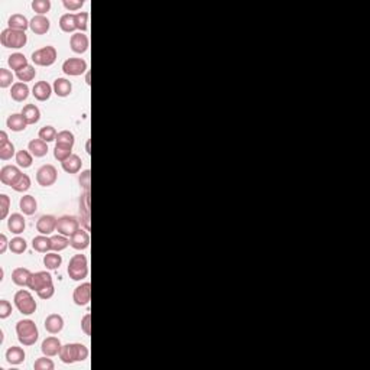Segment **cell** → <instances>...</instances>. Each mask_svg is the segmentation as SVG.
<instances>
[{"instance_id": "cell-1", "label": "cell", "mask_w": 370, "mask_h": 370, "mask_svg": "<svg viewBox=\"0 0 370 370\" xmlns=\"http://www.w3.org/2000/svg\"><path fill=\"white\" fill-rule=\"evenodd\" d=\"M59 359L65 365H73L76 362H84L88 359V348L81 343H68L61 347Z\"/></svg>"}, {"instance_id": "cell-2", "label": "cell", "mask_w": 370, "mask_h": 370, "mask_svg": "<svg viewBox=\"0 0 370 370\" xmlns=\"http://www.w3.org/2000/svg\"><path fill=\"white\" fill-rule=\"evenodd\" d=\"M16 334L18 340L24 345H33L39 339V331L36 324L32 319H22L16 324Z\"/></svg>"}, {"instance_id": "cell-3", "label": "cell", "mask_w": 370, "mask_h": 370, "mask_svg": "<svg viewBox=\"0 0 370 370\" xmlns=\"http://www.w3.org/2000/svg\"><path fill=\"white\" fill-rule=\"evenodd\" d=\"M0 42L4 48H13V50H19L24 48L27 42V36L25 32L22 30H15V29H4L0 33Z\"/></svg>"}, {"instance_id": "cell-4", "label": "cell", "mask_w": 370, "mask_h": 370, "mask_svg": "<svg viewBox=\"0 0 370 370\" xmlns=\"http://www.w3.org/2000/svg\"><path fill=\"white\" fill-rule=\"evenodd\" d=\"M68 275L73 281H82L88 276V261L84 255H74L68 264Z\"/></svg>"}, {"instance_id": "cell-5", "label": "cell", "mask_w": 370, "mask_h": 370, "mask_svg": "<svg viewBox=\"0 0 370 370\" xmlns=\"http://www.w3.org/2000/svg\"><path fill=\"white\" fill-rule=\"evenodd\" d=\"M13 301H15V305H16V308L19 310V313L21 314H24V316H30V314H35V311H36V301H35V298L32 296V293L26 290H21V291H18L15 293V298H13Z\"/></svg>"}, {"instance_id": "cell-6", "label": "cell", "mask_w": 370, "mask_h": 370, "mask_svg": "<svg viewBox=\"0 0 370 370\" xmlns=\"http://www.w3.org/2000/svg\"><path fill=\"white\" fill-rule=\"evenodd\" d=\"M56 56H58L56 50L51 45H47V47L32 53V61L38 67H51L56 61Z\"/></svg>"}, {"instance_id": "cell-7", "label": "cell", "mask_w": 370, "mask_h": 370, "mask_svg": "<svg viewBox=\"0 0 370 370\" xmlns=\"http://www.w3.org/2000/svg\"><path fill=\"white\" fill-rule=\"evenodd\" d=\"M79 229V220L74 215H62L56 220V232L62 236L71 238Z\"/></svg>"}, {"instance_id": "cell-8", "label": "cell", "mask_w": 370, "mask_h": 370, "mask_svg": "<svg viewBox=\"0 0 370 370\" xmlns=\"http://www.w3.org/2000/svg\"><path fill=\"white\" fill-rule=\"evenodd\" d=\"M88 65L87 61H84L82 58H68L64 61L62 64V71L64 74L70 76V77H79L82 76L87 71Z\"/></svg>"}, {"instance_id": "cell-9", "label": "cell", "mask_w": 370, "mask_h": 370, "mask_svg": "<svg viewBox=\"0 0 370 370\" xmlns=\"http://www.w3.org/2000/svg\"><path fill=\"white\" fill-rule=\"evenodd\" d=\"M58 178V171L53 165H42L38 171H36V181L41 186H51L56 183Z\"/></svg>"}, {"instance_id": "cell-10", "label": "cell", "mask_w": 370, "mask_h": 370, "mask_svg": "<svg viewBox=\"0 0 370 370\" xmlns=\"http://www.w3.org/2000/svg\"><path fill=\"white\" fill-rule=\"evenodd\" d=\"M48 285H53V276L50 272L47 270H42V272H32L30 278H29V282H27V288L32 290V291L38 292L41 291L42 288L48 287Z\"/></svg>"}, {"instance_id": "cell-11", "label": "cell", "mask_w": 370, "mask_h": 370, "mask_svg": "<svg viewBox=\"0 0 370 370\" xmlns=\"http://www.w3.org/2000/svg\"><path fill=\"white\" fill-rule=\"evenodd\" d=\"M73 301L79 307L88 305L90 301H91V284L90 282H84V284L79 285L74 290V292H73Z\"/></svg>"}, {"instance_id": "cell-12", "label": "cell", "mask_w": 370, "mask_h": 370, "mask_svg": "<svg viewBox=\"0 0 370 370\" xmlns=\"http://www.w3.org/2000/svg\"><path fill=\"white\" fill-rule=\"evenodd\" d=\"M56 217L53 214H45L41 215L39 220L36 221V230L44 235V236H50L56 230Z\"/></svg>"}, {"instance_id": "cell-13", "label": "cell", "mask_w": 370, "mask_h": 370, "mask_svg": "<svg viewBox=\"0 0 370 370\" xmlns=\"http://www.w3.org/2000/svg\"><path fill=\"white\" fill-rule=\"evenodd\" d=\"M70 47H71V51L76 53H84L88 47H90V41H88V36L82 32H76L71 35V39H70Z\"/></svg>"}, {"instance_id": "cell-14", "label": "cell", "mask_w": 370, "mask_h": 370, "mask_svg": "<svg viewBox=\"0 0 370 370\" xmlns=\"http://www.w3.org/2000/svg\"><path fill=\"white\" fill-rule=\"evenodd\" d=\"M22 175L21 169L13 165H6L0 169V181L7 186H12Z\"/></svg>"}, {"instance_id": "cell-15", "label": "cell", "mask_w": 370, "mask_h": 370, "mask_svg": "<svg viewBox=\"0 0 370 370\" xmlns=\"http://www.w3.org/2000/svg\"><path fill=\"white\" fill-rule=\"evenodd\" d=\"M70 246L76 250H84L90 246V235L88 230L79 229L71 238H70Z\"/></svg>"}, {"instance_id": "cell-16", "label": "cell", "mask_w": 370, "mask_h": 370, "mask_svg": "<svg viewBox=\"0 0 370 370\" xmlns=\"http://www.w3.org/2000/svg\"><path fill=\"white\" fill-rule=\"evenodd\" d=\"M53 90V88L51 87V84H48L47 81H38L32 88V96L38 102H47V100H50Z\"/></svg>"}, {"instance_id": "cell-17", "label": "cell", "mask_w": 370, "mask_h": 370, "mask_svg": "<svg viewBox=\"0 0 370 370\" xmlns=\"http://www.w3.org/2000/svg\"><path fill=\"white\" fill-rule=\"evenodd\" d=\"M29 27L30 30L35 33V35H45L50 27H51V22L47 16H41V15H36L30 19V24H29Z\"/></svg>"}, {"instance_id": "cell-18", "label": "cell", "mask_w": 370, "mask_h": 370, "mask_svg": "<svg viewBox=\"0 0 370 370\" xmlns=\"http://www.w3.org/2000/svg\"><path fill=\"white\" fill-rule=\"evenodd\" d=\"M61 347L62 344L59 342V339L56 337H47L44 342H42V345H41V350L44 353V356H48V357H53V356H58L59 351H61Z\"/></svg>"}, {"instance_id": "cell-19", "label": "cell", "mask_w": 370, "mask_h": 370, "mask_svg": "<svg viewBox=\"0 0 370 370\" xmlns=\"http://www.w3.org/2000/svg\"><path fill=\"white\" fill-rule=\"evenodd\" d=\"M25 227H26V223H25V217L19 212H15L9 217L7 220V229L10 233L13 235H21L25 232Z\"/></svg>"}, {"instance_id": "cell-20", "label": "cell", "mask_w": 370, "mask_h": 370, "mask_svg": "<svg viewBox=\"0 0 370 370\" xmlns=\"http://www.w3.org/2000/svg\"><path fill=\"white\" fill-rule=\"evenodd\" d=\"M25 357H26L25 350L22 347H18V345H12L6 351V360H7V363L13 365V366H18V365L24 363Z\"/></svg>"}, {"instance_id": "cell-21", "label": "cell", "mask_w": 370, "mask_h": 370, "mask_svg": "<svg viewBox=\"0 0 370 370\" xmlns=\"http://www.w3.org/2000/svg\"><path fill=\"white\" fill-rule=\"evenodd\" d=\"M44 325H45V330L50 334H58L64 328V318L61 317L59 314H50L48 317L45 318Z\"/></svg>"}, {"instance_id": "cell-22", "label": "cell", "mask_w": 370, "mask_h": 370, "mask_svg": "<svg viewBox=\"0 0 370 370\" xmlns=\"http://www.w3.org/2000/svg\"><path fill=\"white\" fill-rule=\"evenodd\" d=\"M6 125L7 128L12 131V132H24L26 129L27 123L22 113H15V114H10L6 120Z\"/></svg>"}, {"instance_id": "cell-23", "label": "cell", "mask_w": 370, "mask_h": 370, "mask_svg": "<svg viewBox=\"0 0 370 370\" xmlns=\"http://www.w3.org/2000/svg\"><path fill=\"white\" fill-rule=\"evenodd\" d=\"M27 151L35 157V158H44L48 154V143L44 142L42 139H32L27 145Z\"/></svg>"}, {"instance_id": "cell-24", "label": "cell", "mask_w": 370, "mask_h": 370, "mask_svg": "<svg viewBox=\"0 0 370 370\" xmlns=\"http://www.w3.org/2000/svg\"><path fill=\"white\" fill-rule=\"evenodd\" d=\"M29 87H27L25 82H15L13 85H12V88H10V97L15 100V102H18V103H21V102H25L27 97H29Z\"/></svg>"}, {"instance_id": "cell-25", "label": "cell", "mask_w": 370, "mask_h": 370, "mask_svg": "<svg viewBox=\"0 0 370 370\" xmlns=\"http://www.w3.org/2000/svg\"><path fill=\"white\" fill-rule=\"evenodd\" d=\"M53 88L58 97H68L73 91V84L67 79H56L53 81Z\"/></svg>"}, {"instance_id": "cell-26", "label": "cell", "mask_w": 370, "mask_h": 370, "mask_svg": "<svg viewBox=\"0 0 370 370\" xmlns=\"http://www.w3.org/2000/svg\"><path fill=\"white\" fill-rule=\"evenodd\" d=\"M32 247L35 252L38 253H48L50 250H53V241H51V238L48 236H36L32 240Z\"/></svg>"}, {"instance_id": "cell-27", "label": "cell", "mask_w": 370, "mask_h": 370, "mask_svg": "<svg viewBox=\"0 0 370 370\" xmlns=\"http://www.w3.org/2000/svg\"><path fill=\"white\" fill-rule=\"evenodd\" d=\"M59 27L65 33H74L77 30V21L74 13H64L59 18Z\"/></svg>"}, {"instance_id": "cell-28", "label": "cell", "mask_w": 370, "mask_h": 370, "mask_svg": "<svg viewBox=\"0 0 370 370\" xmlns=\"http://www.w3.org/2000/svg\"><path fill=\"white\" fill-rule=\"evenodd\" d=\"M61 165H62V169L67 174H79L81 171V166H82V160H81L79 155L73 154L70 158L65 159L64 162H61Z\"/></svg>"}, {"instance_id": "cell-29", "label": "cell", "mask_w": 370, "mask_h": 370, "mask_svg": "<svg viewBox=\"0 0 370 370\" xmlns=\"http://www.w3.org/2000/svg\"><path fill=\"white\" fill-rule=\"evenodd\" d=\"M19 209L25 215H33L38 210V203L33 195H24L19 201Z\"/></svg>"}, {"instance_id": "cell-30", "label": "cell", "mask_w": 370, "mask_h": 370, "mask_svg": "<svg viewBox=\"0 0 370 370\" xmlns=\"http://www.w3.org/2000/svg\"><path fill=\"white\" fill-rule=\"evenodd\" d=\"M30 275H32V272L29 269H26V267H16L12 272V281L18 287H27Z\"/></svg>"}, {"instance_id": "cell-31", "label": "cell", "mask_w": 370, "mask_h": 370, "mask_svg": "<svg viewBox=\"0 0 370 370\" xmlns=\"http://www.w3.org/2000/svg\"><path fill=\"white\" fill-rule=\"evenodd\" d=\"M29 21L26 19V16H24V15H21V13H15V15H12L10 18H9V21H7V25L10 29H15V30H22V32H25L27 27H29Z\"/></svg>"}, {"instance_id": "cell-32", "label": "cell", "mask_w": 370, "mask_h": 370, "mask_svg": "<svg viewBox=\"0 0 370 370\" xmlns=\"http://www.w3.org/2000/svg\"><path fill=\"white\" fill-rule=\"evenodd\" d=\"M22 114H24L27 125H35L41 119V111L35 105H26L22 108Z\"/></svg>"}, {"instance_id": "cell-33", "label": "cell", "mask_w": 370, "mask_h": 370, "mask_svg": "<svg viewBox=\"0 0 370 370\" xmlns=\"http://www.w3.org/2000/svg\"><path fill=\"white\" fill-rule=\"evenodd\" d=\"M42 262H44V266H45L47 269L55 270V269H58V267L61 266V264H62V256L58 255V252H48V253H45Z\"/></svg>"}, {"instance_id": "cell-34", "label": "cell", "mask_w": 370, "mask_h": 370, "mask_svg": "<svg viewBox=\"0 0 370 370\" xmlns=\"http://www.w3.org/2000/svg\"><path fill=\"white\" fill-rule=\"evenodd\" d=\"M7 64H9V67H10L12 70L19 71V70H22L24 67H26L27 65V58L24 55V53H15L9 56Z\"/></svg>"}, {"instance_id": "cell-35", "label": "cell", "mask_w": 370, "mask_h": 370, "mask_svg": "<svg viewBox=\"0 0 370 370\" xmlns=\"http://www.w3.org/2000/svg\"><path fill=\"white\" fill-rule=\"evenodd\" d=\"M76 143V136L74 133L70 132V131H61L56 134V140H55V145H62V146H70L73 148Z\"/></svg>"}, {"instance_id": "cell-36", "label": "cell", "mask_w": 370, "mask_h": 370, "mask_svg": "<svg viewBox=\"0 0 370 370\" xmlns=\"http://www.w3.org/2000/svg\"><path fill=\"white\" fill-rule=\"evenodd\" d=\"M9 249H10V252L15 253V255H22V253L27 249L26 240L24 238H19V236H18V238H13L9 241Z\"/></svg>"}, {"instance_id": "cell-37", "label": "cell", "mask_w": 370, "mask_h": 370, "mask_svg": "<svg viewBox=\"0 0 370 370\" xmlns=\"http://www.w3.org/2000/svg\"><path fill=\"white\" fill-rule=\"evenodd\" d=\"M16 162L21 168L26 169V168H30L32 166V162H33V155L29 152V151H18L16 152Z\"/></svg>"}, {"instance_id": "cell-38", "label": "cell", "mask_w": 370, "mask_h": 370, "mask_svg": "<svg viewBox=\"0 0 370 370\" xmlns=\"http://www.w3.org/2000/svg\"><path fill=\"white\" fill-rule=\"evenodd\" d=\"M35 76H36V70H35L30 64H27L26 67H24L22 70L16 71V77H18V79H19L21 82H25V84H26L27 81H32V79H35Z\"/></svg>"}, {"instance_id": "cell-39", "label": "cell", "mask_w": 370, "mask_h": 370, "mask_svg": "<svg viewBox=\"0 0 370 370\" xmlns=\"http://www.w3.org/2000/svg\"><path fill=\"white\" fill-rule=\"evenodd\" d=\"M51 241H53V252H62L65 250L68 246H70V238L67 236H62V235H56V236H53L51 238Z\"/></svg>"}, {"instance_id": "cell-40", "label": "cell", "mask_w": 370, "mask_h": 370, "mask_svg": "<svg viewBox=\"0 0 370 370\" xmlns=\"http://www.w3.org/2000/svg\"><path fill=\"white\" fill-rule=\"evenodd\" d=\"M73 155V148L70 146H62V145H55L53 148V157L58 159L59 162H64Z\"/></svg>"}, {"instance_id": "cell-41", "label": "cell", "mask_w": 370, "mask_h": 370, "mask_svg": "<svg viewBox=\"0 0 370 370\" xmlns=\"http://www.w3.org/2000/svg\"><path fill=\"white\" fill-rule=\"evenodd\" d=\"M10 188L15 189L16 192H26L27 189L30 188V178H29V175H27V174H22V175L18 178V181L12 185Z\"/></svg>"}, {"instance_id": "cell-42", "label": "cell", "mask_w": 370, "mask_h": 370, "mask_svg": "<svg viewBox=\"0 0 370 370\" xmlns=\"http://www.w3.org/2000/svg\"><path fill=\"white\" fill-rule=\"evenodd\" d=\"M32 9L38 15L45 16V13H48L51 10V1L50 0H33L32 1Z\"/></svg>"}, {"instance_id": "cell-43", "label": "cell", "mask_w": 370, "mask_h": 370, "mask_svg": "<svg viewBox=\"0 0 370 370\" xmlns=\"http://www.w3.org/2000/svg\"><path fill=\"white\" fill-rule=\"evenodd\" d=\"M56 134H58V133H56L53 126H44V128L39 131V133H38L39 139H42V140L47 142V143L56 140Z\"/></svg>"}, {"instance_id": "cell-44", "label": "cell", "mask_w": 370, "mask_h": 370, "mask_svg": "<svg viewBox=\"0 0 370 370\" xmlns=\"http://www.w3.org/2000/svg\"><path fill=\"white\" fill-rule=\"evenodd\" d=\"M33 369L35 370H53L55 369V363L51 359H48V356L39 357L36 359V362L33 363Z\"/></svg>"}, {"instance_id": "cell-45", "label": "cell", "mask_w": 370, "mask_h": 370, "mask_svg": "<svg viewBox=\"0 0 370 370\" xmlns=\"http://www.w3.org/2000/svg\"><path fill=\"white\" fill-rule=\"evenodd\" d=\"M12 82H13V74L6 68H0V87L7 88V87L13 85Z\"/></svg>"}, {"instance_id": "cell-46", "label": "cell", "mask_w": 370, "mask_h": 370, "mask_svg": "<svg viewBox=\"0 0 370 370\" xmlns=\"http://www.w3.org/2000/svg\"><path fill=\"white\" fill-rule=\"evenodd\" d=\"M13 155H15V145L12 142L0 146V159L1 160H9V159H12Z\"/></svg>"}, {"instance_id": "cell-47", "label": "cell", "mask_w": 370, "mask_h": 370, "mask_svg": "<svg viewBox=\"0 0 370 370\" xmlns=\"http://www.w3.org/2000/svg\"><path fill=\"white\" fill-rule=\"evenodd\" d=\"M76 21H77V29L84 33L88 29V13L87 12L76 13Z\"/></svg>"}, {"instance_id": "cell-48", "label": "cell", "mask_w": 370, "mask_h": 370, "mask_svg": "<svg viewBox=\"0 0 370 370\" xmlns=\"http://www.w3.org/2000/svg\"><path fill=\"white\" fill-rule=\"evenodd\" d=\"M79 210H81V217L82 215H90V191H85L81 195L79 200Z\"/></svg>"}, {"instance_id": "cell-49", "label": "cell", "mask_w": 370, "mask_h": 370, "mask_svg": "<svg viewBox=\"0 0 370 370\" xmlns=\"http://www.w3.org/2000/svg\"><path fill=\"white\" fill-rule=\"evenodd\" d=\"M9 209H10V198L6 194L0 195V218L4 220L9 214Z\"/></svg>"}, {"instance_id": "cell-50", "label": "cell", "mask_w": 370, "mask_h": 370, "mask_svg": "<svg viewBox=\"0 0 370 370\" xmlns=\"http://www.w3.org/2000/svg\"><path fill=\"white\" fill-rule=\"evenodd\" d=\"M62 4L68 12H77L84 6V1L82 0H64Z\"/></svg>"}, {"instance_id": "cell-51", "label": "cell", "mask_w": 370, "mask_h": 370, "mask_svg": "<svg viewBox=\"0 0 370 370\" xmlns=\"http://www.w3.org/2000/svg\"><path fill=\"white\" fill-rule=\"evenodd\" d=\"M10 314H12V304L6 299H1L0 301V318L6 319Z\"/></svg>"}, {"instance_id": "cell-52", "label": "cell", "mask_w": 370, "mask_h": 370, "mask_svg": "<svg viewBox=\"0 0 370 370\" xmlns=\"http://www.w3.org/2000/svg\"><path fill=\"white\" fill-rule=\"evenodd\" d=\"M81 330L85 336H91V314H85L81 319Z\"/></svg>"}, {"instance_id": "cell-53", "label": "cell", "mask_w": 370, "mask_h": 370, "mask_svg": "<svg viewBox=\"0 0 370 370\" xmlns=\"http://www.w3.org/2000/svg\"><path fill=\"white\" fill-rule=\"evenodd\" d=\"M90 178H91V172L88 169L84 171V172H81V175H79V185L85 191H90Z\"/></svg>"}, {"instance_id": "cell-54", "label": "cell", "mask_w": 370, "mask_h": 370, "mask_svg": "<svg viewBox=\"0 0 370 370\" xmlns=\"http://www.w3.org/2000/svg\"><path fill=\"white\" fill-rule=\"evenodd\" d=\"M38 293V296L41 298V299H50V298H53V293H55V290H53V285H48V287H45V288H42L41 291L36 292Z\"/></svg>"}, {"instance_id": "cell-55", "label": "cell", "mask_w": 370, "mask_h": 370, "mask_svg": "<svg viewBox=\"0 0 370 370\" xmlns=\"http://www.w3.org/2000/svg\"><path fill=\"white\" fill-rule=\"evenodd\" d=\"M9 247V240L6 238V235H0V253L3 255Z\"/></svg>"}, {"instance_id": "cell-56", "label": "cell", "mask_w": 370, "mask_h": 370, "mask_svg": "<svg viewBox=\"0 0 370 370\" xmlns=\"http://www.w3.org/2000/svg\"><path fill=\"white\" fill-rule=\"evenodd\" d=\"M10 140H9V137H7V133L6 132H0V146L1 145H6V143H9Z\"/></svg>"}, {"instance_id": "cell-57", "label": "cell", "mask_w": 370, "mask_h": 370, "mask_svg": "<svg viewBox=\"0 0 370 370\" xmlns=\"http://www.w3.org/2000/svg\"><path fill=\"white\" fill-rule=\"evenodd\" d=\"M87 84H90V74L87 73Z\"/></svg>"}]
</instances>
